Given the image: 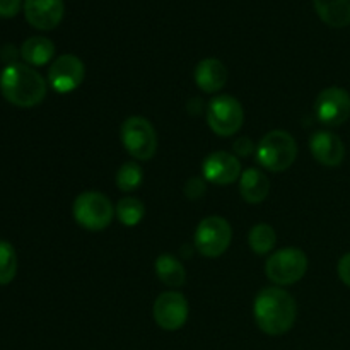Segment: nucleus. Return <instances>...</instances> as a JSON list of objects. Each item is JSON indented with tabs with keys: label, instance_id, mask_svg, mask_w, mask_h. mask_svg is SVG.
Wrapping results in <instances>:
<instances>
[{
	"label": "nucleus",
	"instance_id": "obj_14",
	"mask_svg": "<svg viewBox=\"0 0 350 350\" xmlns=\"http://www.w3.org/2000/svg\"><path fill=\"white\" fill-rule=\"evenodd\" d=\"M310 150L314 159L328 167L340 166L345 157V146L338 135L332 132H317L310 139Z\"/></svg>",
	"mask_w": 350,
	"mask_h": 350
},
{
	"label": "nucleus",
	"instance_id": "obj_22",
	"mask_svg": "<svg viewBox=\"0 0 350 350\" xmlns=\"http://www.w3.org/2000/svg\"><path fill=\"white\" fill-rule=\"evenodd\" d=\"M17 273V255L9 241L0 239V286H7Z\"/></svg>",
	"mask_w": 350,
	"mask_h": 350
},
{
	"label": "nucleus",
	"instance_id": "obj_8",
	"mask_svg": "<svg viewBox=\"0 0 350 350\" xmlns=\"http://www.w3.org/2000/svg\"><path fill=\"white\" fill-rule=\"evenodd\" d=\"M245 122V109L241 103L229 94L212 98L207 106V123L219 137H231L241 130Z\"/></svg>",
	"mask_w": 350,
	"mask_h": 350
},
{
	"label": "nucleus",
	"instance_id": "obj_26",
	"mask_svg": "<svg viewBox=\"0 0 350 350\" xmlns=\"http://www.w3.org/2000/svg\"><path fill=\"white\" fill-rule=\"evenodd\" d=\"M337 270H338V277H340L342 282H344L347 287H350V253L342 256L340 262H338Z\"/></svg>",
	"mask_w": 350,
	"mask_h": 350
},
{
	"label": "nucleus",
	"instance_id": "obj_24",
	"mask_svg": "<svg viewBox=\"0 0 350 350\" xmlns=\"http://www.w3.org/2000/svg\"><path fill=\"white\" fill-rule=\"evenodd\" d=\"M205 193V183L202 178H190L185 185V195L190 200H198Z\"/></svg>",
	"mask_w": 350,
	"mask_h": 350
},
{
	"label": "nucleus",
	"instance_id": "obj_23",
	"mask_svg": "<svg viewBox=\"0 0 350 350\" xmlns=\"http://www.w3.org/2000/svg\"><path fill=\"white\" fill-rule=\"evenodd\" d=\"M144 178V171L135 161H130V163H125L116 173V187L122 191L129 193V191H133L135 188L140 187Z\"/></svg>",
	"mask_w": 350,
	"mask_h": 350
},
{
	"label": "nucleus",
	"instance_id": "obj_25",
	"mask_svg": "<svg viewBox=\"0 0 350 350\" xmlns=\"http://www.w3.org/2000/svg\"><path fill=\"white\" fill-rule=\"evenodd\" d=\"M23 5V0H0V17H3V19L16 17Z\"/></svg>",
	"mask_w": 350,
	"mask_h": 350
},
{
	"label": "nucleus",
	"instance_id": "obj_3",
	"mask_svg": "<svg viewBox=\"0 0 350 350\" xmlns=\"http://www.w3.org/2000/svg\"><path fill=\"white\" fill-rule=\"evenodd\" d=\"M297 157V146L294 137L284 130H272L262 137L256 147V159L260 166L272 173L289 170Z\"/></svg>",
	"mask_w": 350,
	"mask_h": 350
},
{
	"label": "nucleus",
	"instance_id": "obj_20",
	"mask_svg": "<svg viewBox=\"0 0 350 350\" xmlns=\"http://www.w3.org/2000/svg\"><path fill=\"white\" fill-rule=\"evenodd\" d=\"M115 214L123 226L133 228L142 222L144 215H146V205L135 197H125L116 204Z\"/></svg>",
	"mask_w": 350,
	"mask_h": 350
},
{
	"label": "nucleus",
	"instance_id": "obj_15",
	"mask_svg": "<svg viewBox=\"0 0 350 350\" xmlns=\"http://www.w3.org/2000/svg\"><path fill=\"white\" fill-rule=\"evenodd\" d=\"M193 77L200 91L214 94L221 91L228 82V68L217 58H205L197 64Z\"/></svg>",
	"mask_w": 350,
	"mask_h": 350
},
{
	"label": "nucleus",
	"instance_id": "obj_4",
	"mask_svg": "<svg viewBox=\"0 0 350 350\" xmlns=\"http://www.w3.org/2000/svg\"><path fill=\"white\" fill-rule=\"evenodd\" d=\"M72 214L81 228L98 232L111 224L115 208L106 195L99 191H84L74 200Z\"/></svg>",
	"mask_w": 350,
	"mask_h": 350
},
{
	"label": "nucleus",
	"instance_id": "obj_6",
	"mask_svg": "<svg viewBox=\"0 0 350 350\" xmlns=\"http://www.w3.org/2000/svg\"><path fill=\"white\" fill-rule=\"evenodd\" d=\"M308 272V256L299 248H284L269 256L265 273L275 286H293Z\"/></svg>",
	"mask_w": 350,
	"mask_h": 350
},
{
	"label": "nucleus",
	"instance_id": "obj_19",
	"mask_svg": "<svg viewBox=\"0 0 350 350\" xmlns=\"http://www.w3.org/2000/svg\"><path fill=\"white\" fill-rule=\"evenodd\" d=\"M156 273L163 284L171 289H180L187 282V270L174 255L164 253L156 260Z\"/></svg>",
	"mask_w": 350,
	"mask_h": 350
},
{
	"label": "nucleus",
	"instance_id": "obj_12",
	"mask_svg": "<svg viewBox=\"0 0 350 350\" xmlns=\"http://www.w3.org/2000/svg\"><path fill=\"white\" fill-rule=\"evenodd\" d=\"M241 163L238 157L231 152L217 150V152L208 154L202 164V174L204 180L211 181L214 185H231L241 176Z\"/></svg>",
	"mask_w": 350,
	"mask_h": 350
},
{
	"label": "nucleus",
	"instance_id": "obj_1",
	"mask_svg": "<svg viewBox=\"0 0 350 350\" xmlns=\"http://www.w3.org/2000/svg\"><path fill=\"white\" fill-rule=\"evenodd\" d=\"M253 317L263 334L279 337L294 327L297 317L296 299L282 287H267L255 297Z\"/></svg>",
	"mask_w": 350,
	"mask_h": 350
},
{
	"label": "nucleus",
	"instance_id": "obj_17",
	"mask_svg": "<svg viewBox=\"0 0 350 350\" xmlns=\"http://www.w3.org/2000/svg\"><path fill=\"white\" fill-rule=\"evenodd\" d=\"M55 55L53 41L44 36L27 38L21 46V57L31 67H41L50 64Z\"/></svg>",
	"mask_w": 350,
	"mask_h": 350
},
{
	"label": "nucleus",
	"instance_id": "obj_13",
	"mask_svg": "<svg viewBox=\"0 0 350 350\" xmlns=\"http://www.w3.org/2000/svg\"><path fill=\"white\" fill-rule=\"evenodd\" d=\"M23 7L27 23L41 31L55 29L65 14L64 0H24Z\"/></svg>",
	"mask_w": 350,
	"mask_h": 350
},
{
	"label": "nucleus",
	"instance_id": "obj_11",
	"mask_svg": "<svg viewBox=\"0 0 350 350\" xmlns=\"http://www.w3.org/2000/svg\"><path fill=\"white\" fill-rule=\"evenodd\" d=\"M85 75L84 62L75 55H60L48 70V81L58 94H68L82 84Z\"/></svg>",
	"mask_w": 350,
	"mask_h": 350
},
{
	"label": "nucleus",
	"instance_id": "obj_2",
	"mask_svg": "<svg viewBox=\"0 0 350 350\" xmlns=\"http://www.w3.org/2000/svg\"><path fill=\"white\" fill-rule=\"evenodd\" d=\"M2 96L17 108H34L46 98V81L24 64H9L0 74Z\"/></svg>",
	"mask_w": 350,
	"mask_h": 350
},
{
	"label": "nucleus",
	"instance_id": "obj_10",
	"mask_svg": "<svg viewBox=\"0 0 350 350\" xmlns=\"http://www.w3.org/2000/svg\"><path fill=\"white\" fill-rule=\"evenodd\" d=\"M314 115L327 126H340L350 118V94L342 88H327L314 101Z\"/></svg>",
	"mask_w": 350,
	"mask_h": 350
},
{
	"label": "nucleus",
	"instance_id": "obj_18",
	"mask_svg": "<svg viewBox=\"0 0 350 350\" xmlns=\"http://www.w3.org/2000/svg\"><path fill=\"white\" fill-rule=\"evenodd\" d=\"M317 14L330 27L350 24V0H313Z\"/></svg>",
	"mask_w": 350,
	"mask_h": 350
},
{
	"label": "nucleus",
	"instance_id": "obj_5",
	"mask_svg": "<svg viewBox=\"0 0 350 350\" xmlns=\"http://www.w3.org/2000/svg\"><path fill=\"white\" fill-rule=\"evenodd\" d=\"M232 239L231 224L221 215H208L200 224L193 236V245L197 252L205 258H217L224 255Z\"/></svg>",
	"mask_w": 350,
	"mask_h": 350
},
{
	"label": "nucleus",
	"instance_id": "obj_21",
	"mask_svg": "<svg viewBox=\"0 0 350 350\" xmlns=\"http://www.w3.org/2000/svg\"><path fill=\"white\" fill-rule=\"evenodd\" d=\"M277 243L275 231L269 224H256L253 226L248 234V245L256 255H267L272 252Z\"/></svg>",
	"mask_w": 350,
	"mask_h": 350
},
{
	"label": "nucleus",
	"instance_id": "obj_7",
	"mask_svg": "<svg viewBox=\"0 0 350 350\" xmlns=\"http://www.w3.org/2000/svg\"><path fill=\"white\" fill-rule=\"evenodd\" d=\"M122 144L137 161L152 159L157 150V133L144 116H130L122 125Z\"/></svg>",
	"mask_w": 350,
	"mask_h": 350
},
{
	"label": "nucleus",
	"instance_id": "obj_9",
	"mask_svg": "<svg viewBox=\"0 0 350 350\" xmlns=\"http://www.w3.org/2000/svg\"><path fill=\"white\" fill-rule=\"evenodd\" d=\"M152 313L157 327L166 332H176L187 323L190 308L183 294L178 291H166L157 296Z\"/></svg>",
	"mask_w": 350,
	"mask_h": 350
},
{
	"label": "nucleus",
	"instance_id": "obj_16",
	"mask_svg": "<svg viewBox=\"0 0 350 350\" xmlns=\"http://www.w3.org/2000/svg\"><path fill=\"white\" fill-rule=\"evenodd\" d=\"M239 193H241L243 200L248 204H262L270 193L269 176L256 167L243 171L239 176Z\"/></svg>",
	"mask_w": 350,
	"mask_h": 350
},
{
	"label": "nucleus",
	"instance_id": "obj_27",
	"mask_svg": "<svg viewBox=\"0 0 350 350\" xmlns=\"http://www.w3.org/2000/svg\"><path fill=\"white\" fill-rule=\"evenodd\" d=\"M253 149H256V147L253 146V142L248 137H239L234 142V152L238 156H250L253 152Z\"/></svg>",
	"mask_w": 350,
	"mask_h": 350
}]
</instances>
